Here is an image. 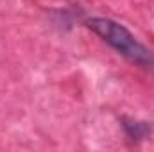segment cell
Returning <instances> with one entry per match:
<instances>
[{"label": "cell", "instance_id": "cell-2", "mask_svg": "<svg viewBox=\"0 0 154 152\" xmlns=\"http://www.w3.org/2000/svg\"><path fill=\"white\" fill-rule=\"evenodd\" d=\"M122 125L131 140H145L152 131L147 122H140V120H133V118H122Z\"/></svg>", "mask_w": 154, "mask_h": 152}, {"label": "cell", "instance_id": "cell-1", "mask_svg": "<svg viewBox=\"0 0 154 152\" xmlns=\"http://www.w3.org/2000/svg\"><path fill=\"white\" fill-rule=\"evenodd\" d=\"M86 27L95 32L102 41H106L111 48H115L118 54H122L124 57H127L129 61L140 65V66H154V54L138 39L134 38V34L124 27L122 23H118L111 18H90L86 20Z\"/></svg>", "mask_w": 154, "mask_h": 152}]
</instances>
